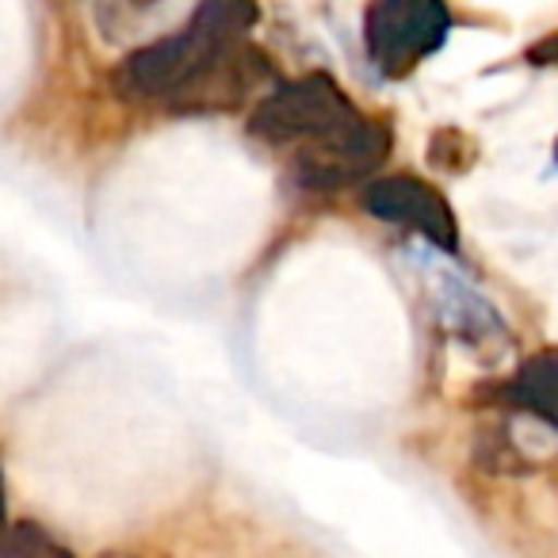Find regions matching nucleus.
I'll list each match as a JSON object with an SVG mask.
<instances>
[{
    "mask_svg": "<svg viewBox=\"0 0 558 558\" xmlns=\"http://www.w3.org/2000/svg\"><path fill=\"white\" fill-rule=\"evenodd\" d=\"M390 154V131L372 119H360L356 126H349L337 138L322 142L318 149L299 157L295 172L303 180V187L314 192H333V187L356 184V180L372 177Z\"/></svg>",
    "mask_w": 558,
    "mask_h": 558,
    "instance_id": "20e7f679",
    "label": "nucleus"
},
{
    "mask_svg": "<svg viewBox=\"0 0 558 558\" xmlns=\"http://www.w3.org/2000/svg\"><path fill=\"white\" fill-rule=\"evenodd\" d=\"M4 558H73L62 543H54L39 524L32 520H16L4 539Z\"/></svg>",
    "mask_w": 558,
    "mask_h": 558,
    "instance_id": "0eeeda50",
    "label": "nucleus"
},
{
    "mask_svg": "<svg viewBox=\"0 0 558 558\" xmlns=\"http://www.w3.org/2000/svg\"><path fill=\"white\" fill-rule=\"evenodd\" d=\"M451 16L436 0H383L367 12L364 39L379 73L398 77L413 70L425 54L444 47Z\"/></svg>",
    "mask_w": 558,
    "mask_h": 558,
    "instance_id": "7ed1b4c3",
    "label": "nucleus"
},
{
    "mask_svg": "<svg viewBox=\"0 0 558 558\" xmlns=\"http://www.w3.org/2000/svg\"><path fill=\"white\" fill-rule=\"evenodd\" d=\"M527 62L532 65H555L558 62V35H547L543 43H535V47L527 50Z\"/></svg>",
    "mask_w": 558,
    "mask_h": 558,
    "instance_id": "6e6552de",
    "label": "nucleus"
},
{
    "mask_svg": "<svg viewBox=\"0 0 558 558\" xmlns=\"http://www.w3.org/2000/svg\"><path fill=\"white\" fill-rule=\"evenodd\" d=\"M509 398L558 428V352H539L527 360L512 379Z\"/></svg>",
    "mask_w": 558,
    "mask_h": 558,
    "instance_id": "423d86ee",
    "label": "nucleus"
},
{
    "mask_svg": "<svg viewBox=\"0 0 558 558\" xmlns=\"http://www.w3.org/2000/svg\"><path fill=\"white\" fill-rule=\"evenodd\" d=\"M367 210L383 222L405 226V230L428 238L444 253H456L459 248V226L451 215L448 199H444L436 187H428L417 177H390L379 184L367 187Z\"/></svg>",
    "mask_w": 558,
    "mask_h": 558,
    "instance_id": "39448f33",
    "label": "nucleus"
},
{
    "mask_svg": "<svg viewBox=\"0 0 558 558\" xmlns=\"http://www.w3.org/2000/svg\"><path fill=\"white\" fill-rule=\"evenodd\" d=\"M256 24V4H233V0H207L192 12L184 32L142 47L126 58L123 88L131 96H172L195 88L203 77L233 58V47L245 39Z\"/></svg>",
    "mask_w": 558,
    "mask_h": 558,
    "instance_id": "f257e3e1",
    "label": "nucleus"
},
{
    "mask_svg": "<svg viewBox=\"0 0 558 558\" xmlns=\"http://www.w3.org/2000/svg\"><path fill=\"white\" fill-rule=\"evenodd\" d=\"M356 123L360 111L352 108V100L341 93V85L333 77H326V73H311L303 81L279 85L248 116V131L256 138L271 142V146H288V142L303 138L329 142Z\"/></svg>",
    "mask_w": 558,
    "mask_h": 558,
    "instance_id": "f03ea898",
    "label": "nucleus"
}]
</instances>
